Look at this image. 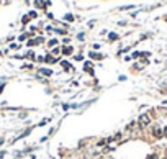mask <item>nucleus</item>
Returning <instances> with one entry per match:
<instances>
[{
    "label": "nucleus",
    "mask_w": 167,
    "mask_h": 159,
    "mask_svg": "<svg viewBox=\"0 0 167 159\" xmlns=\"http://www.w3.org/2000/svg\"><path fill=\"white\" fill-rule=\"evenodd\" d=\"M90 56H92V57H95V59H100V57H102L100 54H95V52H92V54H90Z\"/></svg>",
    "instance_id": "obj_7"
},
{
    "label": "nucleus",
    "mask_w": 167,
    "mask_h": 159,
    "mask_svg": "<svg viewBox=\"0 0 167 159\" xmlns=\"http://www.w3.org/2000/svg\"><path fill=\"white\" fill-rule=\"evenodd\" d=\"M116 38H118V36L115 35V33H110V40H116Z\"/></svg>",
    "instance_id": "obj_6"
},
{
    "label": "nucleus",
    "mask_w": 167,
    "mask_h": 159,
    "mask_svg": "<svg viewBox=\"0 0 167 159\" xmlns=\"http://www.w3.org/2000/svg\"><path fill=\"white\" fill-rule=\"evenodd\" d=\"M63 52H64V54H70V52H72V49H70V48H64Z\"/></svg>",
    "instance_id": "obj_5"
},
{
    "label": "nucleus",
    "mask_w": 167,
    "mask_h": 159,
    "mask_svg": "<svg viewBox=\"0 0 167 159\" xmlns=\"http://www.w3.org/2000/svg\"><path fill=\"white\" fill-rule=\"evenodd\" d=\"M40 72H41V74H44V76H51V74H52V72H51L49 69H41Z\"/></svg>",
    "instance_id": "obj_3"
},
{
    "label": "nucleus",
    "mask_w": 167,
    "mask_h": 159,
    "mask_svg": "<svg viewBox=\"0 0 167 159\" xmlns=\"http://www.w3.org/2000/svg\"><path fill=\"white\" fill-rule=\"evenodd\" d=\"M149 122H151V117L147 113H144V115H141V117H139V125H141V126H147Z\"/></svg>",
    "instance_id": "obj_1"
},
{
    "label": "nucleus",
    "mask_w": 167,
    "mask_h": 159,
    "mask_svg": "<svg viewBox=\"0 0 167 159\" xmlns=\"http://www.w3.org/2000/svg\"><path fill=\"white\" fill-rule=\"evenodd\" d=\"M164 134H165V136H167V128H165V130H164Z\"/></svg>",
    "instance_id": "obj_8"
},
{
    "label": "nucleus",
    "mask_w": 167,
    "mask_h": 159,
    "mask_svg": "<svg viewBox=\"0 0 167 159\" xmlns=\"http://www.w3.org/2000/svg\"><path fill=\"white\" fill-rule=\"evenodd\" d=\"M152 134H154L156 138H161V136H162V131H161V128H154V130H152Z\"/></svg>",
    "instance_id": "obj_2"
},
{
    "label": "nucleus",
    "mask_w": 167,
    "mask_h": 159,
    "mask_svg": "<svg viewBox=\"0 0 167 159\" xmlns=\"http://www.w3.org/2000/svg\"><path fill=\"white\" fill-rule=\"evenodd\" d=\"M35 3H36V7H40V8H43V7H44V3H43L41 0H35Z\"/></svg>",
    "instance_id": "obj_4"
}]
</instances>
